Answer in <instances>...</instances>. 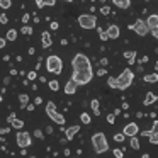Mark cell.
I'll return each mask as SVG.
<instances>
[{
  "instance_id": "cell-1",
  "label": "cell",
  "mask_w": 158,
  "mask_h": 158,
  "mask_svg": "<svg viewBox=\"0 0 158 158\" xmlns=\"http://www.w3.org/2000/svg\"><path fill=\"white\" fill-rule=\"evenodd\" d=\"M133 80H134V72L133 70H129V68L123 70V73L116 78V89L126 90L127 87L133 85Z\"/></svg>"
},
{
  "instance_id": "cell-2",
  "label": "cell",
  "mask_w": 158,
  "mask_h": 158,
  "mask_svg": "<svg viewBox=\"0 0 158 158\" xmlns=\"http://www.w3.org/2000/svg\"><path fill=\"white\" fill-rule=\"evenodd\" d=\"M92 146L95 150V153H106L109 150V143H107V138L104 133H95L92 134Z\"/></svg>"
},
{
  "instance_id": "cell-3",
  "label": "cell",
  "mask_w": 158,
  "mask_h": 158,
  "mask_svg": "<svg viewBox=\"0 0 158 158\" xmlns=\"http://www.w3.org/2000/svg\"><path fill=\"white\" fill-rule=\"evenodd\" d=\"M72 66L73 72H82V70H92V65H90V60L87 58L83 53H77L72 60Z\"/></svg>"
},
{
  "instance_id": "cell-4",
  "label": "cell",
  "mask_w": 158,
  "mask_h": 158,
  "mask_svg": "<svg viewBox=\"0 0 158 158\" xmlns=\"http://www.w3.org/2000/svg\"><path fill=\"white\" fill-rule=\"evenodd\" d=\"M46 70L49 73H55V75H60L63 72V60L56 55H51L46 58Z\"/></svg>"
},
{
  "instance_id": "cell-5",
  "label": "cell",
  "mask_w": 158,
  "mask_h": 158,
  "mask_svg": "<svg viewBox=\"0 0 158 158\" xmlns=\"http://www.w3.org/2000/svg\"><path fill=\"white\" fill-rule=\"evenodd\" d=\"M46 114H48V117L53 121V123L60 124V126H63V124H65V116H63V114H60L58 110H56L55 102H51V100L46 104Z\"/></svg>"
},
{
  "instance_id": "cell-6",
  "label": "cell",
  "mask_w": 158,
  "mask_h": 158,
  "mask_svg": "<svg viewBox=\"0 0 158 158\" xmlns=\"http://www.w3.org/2000/svg\"><path fill=\"white\" fill-rule=\"evenodd\" d=\"M94 78V70H82V72H73L72 80L77 85H87Z\"/></svg>"
},
{
  "instance_id": "cell-7",
  "label": "cell",
  "mask_w": 158,
  "mask_h": 158,
  "mask_svg": "<svg viewBox=\"0 0 158 158\" xmlns=\"http://www.w3.org/2000/svg\"><path fill=\"white\" fill-rule=\"evenodd\" d=\"M78 26L82 29H95L97 27V19L92 14H82L78 17Z\"/></svg>"
},
{
  "instance_id": "cell-8",
  "label": "cell",
  "mask_w": 158,
  "mask_h": 158,
  "mask_svg": "<svg viewBox=\"0 0 158 158\" xmlns=\"http://www.w3.org/2000/svg\"><path fill=\"white\" fill-rule=\"evenodd\" d=\"M144 22H146L148 31L151 32V36H153L155 39H158V15L156 14H151Z\"/></svg>"
},
{
  "instance_id": "cell-9",
  "label": "cell",
  "mask_w": 158,
  "mask_h": 158,
  "mask_svg": "<svg viewBox=\"0 0 158 158\" xmlns=\"http://www.w3.org/2000/svg\"><path fill=\"white\" fill-rule=\"evenodd\" d=\"M15 141H17L19 148H27V146H31L32 138H31V134H29L27 131H19L17 136H15Z\"/></svg>"
},
{
  "instance_id": "cell-10",
  "label": "cell",
  "mask_w": 158,
  "mask_h": 158,
  "mask_svg": "<svg viewBox=\"0 0 158 158\" xmlns=\"http://www.w3.org/2000/svg\"><path fill=\"white\" fill-rule=\"evenodd\" d=\"M127 27L129 29H133L134 32H136L138 36H146L148 32V26H146V22L143 21V19H138L136 22H134V24H131V26H127Z\"/></svg>"
},
{
  "instance_id": "cell-11",
  "label": "cell",
  "mask_w": 158,
  "mask_h": 158,
  "mask_svg": "<svg viewBox=\"0 0 158 158\" xmlns=\"http://www.w3.org/2000/svg\"><path fill=\"white\" fill-rule=\"evenodd\" d=\"M123 134L124 136H138L139 134V126H138L136 123H127L126 126H124V129H123Z\"/></svg>"
},
{
  "instance_id": "cell-12",
  "label": "cell",
  "mask_w": 158,
  "mask_h": 158,
  "mask_svg": "<svg viewBox=\"0 0 158 158\" xmlns=\"http://www.w3.org/2000/svg\"><path fill=\"white\" fill-rule=\"evenodd\" d=\"M106 34H107V38H109V39H117V38H119V36H121L119 26H116V24H110L109 27H107Z\"/></svg>"
},
{
  "instance_id": "cell-13",
  "label": "cell",
  "mask_w": 158,
  "mask_h": 158,
  "mask_svg": "<svg viewBox=\"0 0 158 158\" xmlns=\"http://www.w3.org/2000/svg\"><path fill=\"white\" fill-rule=\"evenodd\" d=\"M78 133H80V126H78V124L66 127V129H65V134H66L65 138H66V141H72V139H73V138H75Z\"/></svg>"
},
{
  "instance_id": "cell-14",
  "label": "cell",
  "mask_w": 158,
  "mask_h": 158,
  "mask_svg": "<svg viewBox=\"0 0 158 158\" xmlns=\"http://www.w3.org/2000/svg\"><path fill=\"white\" fill-rule=\"evenodd\" d=\"M41 44H43V48H49V46L53 44V38H51V32L49 31H43L41 32Z\"/></svg>"
},
{
  "instance_id": "cell-15",
  "label": "cell",
  "mask_w": 158,
  "mask_h": 158,
  "mask_svg": "<svg viewBox=\"0 0 158 158\" xmlns=\"http://www.w3.org/2000/svg\"><path fill=\"white\" fill-rule=\"evenodd\" d=\"M77 89H78V85H77L75 82H73L72 78L66 82V85H65V94H68V95H73V94L77 92Z\"/></svg>"
},
{
  "instance_id": "cell-16",
  "label": "cell",
  "mask_w": 158,
  "mask_h": 158,
  "mask_svg": "<svg viewBox=\"0 0 158 158\" xmlns=\"http://www.w3.org/2000/svg\"><path fill=\"white\" fill-rule=\"evenodd\" d=\"M156 94L155 92H146V97H144V100H143V106H151V104H155L156 102Z\"/></svg>"
},
{
  "instance_id": "cell-17",
  "label": "cell",
  "mask_w": 158,
  "mask_h": 158,
  "mask_svg": "<svg viewBox=\"0 0 158 158\" xmlns=\"http://www.w3.org/2000/svg\"><path fill=\"white\" fill-rule=\"evenodd\" d=\"M90 107H92V112L94 116H100V102L97 99H94L92 102H90Z\"/></svg>"
},
{
  "instance_id": "cell-18",
  "label": "cell",
  "mask_w": 158,
  "mask_h": 158,
  "mask_svg": "<svg viewBox=\"0 0 158 158\" xmlns=\"http://www.w3.org/2000/svg\"><path fill=\"white\" fill-rule=\"evenodd\" d=\"M112 2L119 9H129V5H131V0H112Z\"/></svg>"
},
{
  "instance_id": "cell-19",
  "label": "cell",
  "mask_w": 158,
  "mask_h": 158,
  "mask_svg": "<svg viewBox=\"0 0 158 158\" xmlns=\"http://www.w3.org/2000/svg\"><path fill=\"white\" fill-rule=\"evenodd\" d=\"M124 58L127 60L129 65H134V61H136V51H126L124 53Z\"/></svg>"
},
{
  "instance_id": "cell-20",
  "label": "cell",
  "mask_w": 158,
  "mask_h": 158,
  "mask_svg": "<svg viewBox=\"0 0 158 158\" xmlns=\"http://www.w3.org/2000/svg\"><path fill=\"white\" fill-rule=\"evenodd\" d=\"M144 82L146 83H156L158 82V75H156V72L155 73H150V75H144Z\"/></svg>"
},
{
  "instance_id": "cell-21",
  "label": "cell",
  "mask_w": 158,
  "mask_h": 158,
  "mask_svg": "<svg viewBox=\"0 0 158 158\" xmlns=\"http://www.w3.org/2000/svg\"><path fill=\"white\" fill-rule=\"evenodd\" d=\"M10 126L14 127V129L21 131L22 127H24V121H22V119H17V117H15V119H14V121H12V123H10Z\"/></svg>"
},
{
  "instance_id": "cell-22",
  "label": "cell",
  "mask_w": 158,
  "mask_h": 158,
  "mask_svg": "<svg viewBox=\"0 0 158 158\" xmlns=\"http://www.w3.org/2000/svg\"><path fill=\"white\" fill-rule=\"evenodd\" d=\"M5 39H7V41H15V39H17V31H15V29H9Z\"/></svg>"
},
{
  "instance_id": "cell-23",
  "label": "cell",
  "mask_w": 158,
  "mask_h": 158,
  "mask_svg": "<svg viewBox=\"0 0 158 158\" xmlns=\"http://www.w3.org/2000/svg\"><path fill=\"white\" fill-rule=\"evenodd\" d=\"M19 102H21V106L26 109V106L29 104V95L27 94H19Z\"/></svg>"
},
{
  "instance_id": "cell-24",
  "label": "cell",
  "mask_w": 158,
  "mask_h": 158,
  "mask_svg": "<svg viewBox=\"0 0 158 158\" xmlns=\"http://www.w3.org/2000/svg\"><path fill=\"white\" fill-rule=\"evenodd\" d=\"M48 87L53 90V92H58V89H60V82H58V80H49V82H48Z\"/></svg>"
},
{
  "instance_id": "cell-25",
  "label": "cell",
  "mask_w": 158,
  "mask_h": 158,
  "mask_svg": "<svg viewBox=\"0 0 158 158\" xmlns=\"http://www.w3.org/2000/svg\"><path fill=\"white\" fill-rule=\"evenodd\" d=\"M131 148L133 150H139V139H138V136H131Z\"/></svg>"
},
{
  "instance_id": "cell-26",
  "label": "cell",
  "mask_w": 158,
  "mask_h": 158,
  "mask_svg": "<svg viewBox=\"0 0 158 158\" xmlns=\"http://www.w3.org/2000/svg\"><path fill=\"white\" fill-rule=\"evenodd\" d=\"M148 139H150L151 144H156V143H158V133H156V131L150 133V134H148Z\"/></svg>"
},
{
  "instance_id": "cell-27",
  "label": "cell",
  "mask_w": 158,
  "mask_h": 158,
  "mask_svg": "<svg viewBox=\"0 0 158 158\" xmlns=\"http://www.w3.org/2000/svg\"><path fill=\"white\" fill-rule=\"evenodd\" d=\"M80 119H82L83 124H90V123H92V117H90V114H87V112H82Z\"/></svg>"
},
{
  "instance_id": "cell-28",
  "label": "cell",
  "mask_w": 158,
  "mask_h": 158,
  "mask_svg": "<svg viewBox=\"0 0 158 158\" xmlns=\"http://www.w3.org/2000/svg\"><path fill=\"white\" fill-rule=\"evenodd\" d=\"M10 5H12V0H0V9L7 10V9H10Z\"/></svg>"
},
{
  "instance_id": "cell-29",
  "label": "cell",
  "mask_w": 158,
  "mask_h": 158,
  "mask_svg": "<svg viewBox=\"0 0 158 158\" xmlns=\"http://www.w3.org/2000/svg\"><path fill=\"white\" fill-rule=\"evenodd\" d=\"M21 32H22V34H26V36H31L32 34V27H31V26H22Z\"/></svg>"
},
{
  "instance_id": "cell-30",
  "label": "cell",
  "mask_w": 158,
  "mask_h": 158,
  "mask_svg": "<svg viewBox=\"0 0 158 158\" xmlns=\"http://www.w3.org/2000/svg\"><path fill=\"white\" fill-rule=\"evenodd\" d=\"M124 139H126V136H124L123 133H117V134H114V141H116V143H123Z\"/></svg>"
},
{
  "instance_id": "cell-31",
  "label": "cell",
  "mask_w": 158,
  "mask_h": 158,
  "mask_svg": "<svg viewBox=\"0 0 158 158\" xmlns=\"http://www.w3.org/2000/svg\"><path fill=\"white\" fill-rule=\"evenodd\" d=\"M114 156H116V158H123L124 156V151L121 150V148H114Z\"/></svg>"
},
{
  "instance_id": "cell-32",
  "label": "cell",
  "mask_w": 158,
  "mask_h": 158,
  "mask_svg": "<svg viewBox=\"0 0 158 158\" xmlns=\"http://www.w3.org/2000/svg\"><path fill=\"white\" fill-rule=\"evenodd\" d=\"M97 32H99V36H100V39H102V41H107V34H106V31H102V29L100 27H97Z\"/></svg>"
},
{
  "instance_id": "cell-33",
  "label": "cell",
  "mask_w": 158,
  "mask_h": 158,
  "mask_svg": "<svg viewBox=\"0 0 158 158\" xmlns=\"http://www.w3.org/2000/svg\"><path fill=\"white\" fill-rule=\"evenodd\" d=\"M107 85H109L110 89H116V78H114V77H109V78H107Z\"/></svg>"
},
{
  "instance_id": "cell-34",
  "label": "cell",
  "mask_w": 158,
  "mask_h": 158,
  "mask_svg": "<svg viewBox=\"0 0 158 158\" xmlns=\"http://www.w3.org/2000/svg\"><path fill=\"white\" fill-rule=\"evenodd\" d=\"M100 14L109 15V14H110V7H109V5H104V7H100Z\"/></svg>"
},
{
  "instance_id": "cell-35",
  "label": "cell",
  "mask_w": 158,
  "mask_h": 158,
  "mask_svg": "<svg viewBox=\"0 0 158 158\" xmlns=\"http://www.w3.org/2000/svg\"><path fill=\"white\" fill-rule=\"evenodd\" d=\"M26 75H27V80H36V78H38V73H36V70H32V72L26 73Z\"/></svg>"
},
{
  "instance_id": "cell-36",
  "label": "cell",
  "mask_w": 158,
  "mask_h": 158,
  "mask_svg": "<svg viewBox=\"0 0 158 158\" xmlns=\"http://www.w3.org/2000/svg\"><path fill=\"white\" fill-rule=\"evenodd\" d=\"M34 136L38 138V139H43V138H44V134H43L41 129H36V131H34Z\"/></svg>"
},
{
  "instance_id": "cell-37",
  "label": "cell",
  "mask_w": 158,
  "mask_h": 158,
  "mask_svg": "<svg viewBox=\"0 0 158 158\" xmlns=\"http://www.w3.org/2000/svg\"><path fill=\"white\" fill-rule=\"evenodd\" d=\"M114 121H116V116H114V114H107V123L114 124Z\"/></svg>"
},
{
  "instance_id": "cell-38",
  "label": "cell",
  "mask_w": 158,
  "mask_h": 158,
  "mask_svg": "<svg viewBox=\"0 0 158 158\" xmlns=\"http://www.w3.org/2000/svg\"><path fill=\"white\" fill-rule=\"evenodd\" d=\"M49 27H51V31H56V29L60 27V24L56 21H51V24H49Z\"/></svg>"
},
{
  "instance_id": "cell-39",
  "label": "cell",
  "mask_w": 158,
  "mask_h": 158,
  "mask_svg": "<svg viewBox=\"0 0 158 158\" xmlns=\"http://www.w3.org/2000/svg\"><path fill=\"white\" fill-rule=\"evenodd\" d=\"M44 5H49V7H55L56 0H44Z\"/></svg>"
},
{
  "instance_id": "cell-40",
  "label": "cell",
  "mask_w": 158,
  "mask_h": 158,
  "mask_svg": "<svg viewBox=\"0 0 158 158\" xmlns=\"http://www.w3.org/2000/svg\"><path fill=\"white\" fill-rule=\"evenodd\" d=\"M0 22H2V24H7V22H9V17H7L5 14H2V15H0Z\"/></svg>"
},
{
  "instance_id": "cell-41",
  "label": "cell",
  "mask_w": 158,
  "mask_h": 158,
  "mask_svg": "<svg viewBox=\"0 0 158 158\" xmlns=\"http://www.w3.org/2000/svg\"><path fill=\"white\" fill-rule=\"evenodd\" d=\"M29 17H31L29 14H24V15H22V24H27V22H29Z\"/></svg>"
},
{
  "instance_id": "cell-42",
  "label": "cell",
  "mask_w": 158,
  "mask_h": 158,
  "mask_svg": "<svg viewBox=\"0 0 158 158\" xmlns=\"http://www.w3.org/2000/svg\"><path fill=\"white\" fill-rule=\"evenodd\" d=\"M14 119H15V114H14V112H10V114H9V117H7V123L10 124V123H12V121H14Z\"/></svg>"
},
{
  "instance_id": "cell-43",
  "label": "cell",
  "mask_w": 158,
  "mask_h": 158,
  "mask_svg": "<svg viewBox=\"0 0 158 158\" xmlns=\"http://www.w3.org/2000/svg\"><path fill=\"white\" fill-rule=\"evenodd\" d=\"M5 44H7V39H5V38H0V49L5 48Z\"/></svg>"
},
{
  "instance_id": "cell-44",
  "label": "cell",
  "mask_w": 158,
  "mask_h": 158,
  "mask_svg": "<svg viewBox=\"0 0 158 158\" xmlns=\"http://www.w3.org/2000/svg\"><path fill=\"white\" fill-rule=\"evenodd\" d=\"M36 5H38V9H43L44 7V0H36Z\"/></svg>"
},
{
  "instance_id": "cell-45",
  "label": "cell",
  "mask_w": 158,
  "mask_h": 158,
  "mask_svg": "<svg viewBox=\"0 0 158 158\" xmlns=\"http://www.w3.org/2000/svg\"><path fill=\"white\" fill-rule=\"evenodd\" d=\"M106 73H107V70H106V68H99V72H97V75H99V77H104Z\"/></svg>"
},
{
  "instance_id": "cell-46",
  "label": "cell",
  "mask_w": 158,
  "mask_h": 158,
  "mask_svg": "<svg viewBox=\"0 0 158 158\" xmlns=\"http://www.w3.org/2000/svg\"><path fill=\"white\" fill-rule=\"evenodd\" d=\"M100 65H102V66H107V65H109V60H107V58H102V60H100Z\"/></svg>"
},
{
  "instance_id": "cell-47",
  "label": "cell",
  "mask_w": 158,
  "mask_h": 158,
  "mask_svg": "<svg viewBox=\"0 0 158 158\" xmlns=\"http://www.w3.org/2000/svg\"><path fill=\"white\" fill-rule=\"evenodd\" d=\"M39 104H43V99H41V97H36V99H34V106H39Z\"/></svg>"
},
{
  "instance_id": "cell-48",
  "label": "cell",
  "mask_w": 158,
  "mask_h": 158,
  "mask_svg": "<svg viewBox=\"0 0 158 158\" xmlns=\"http://www.w3.org/2000/svg\"><path fill=\"white\" fill-rule=\"evenodd\" d=\"M9 131H10L9 127H0V134H7Z\"/></svg>"
},
{
  "instance_id": "cell-49",
  "label": "cell",
  "mask_w": 158,
  "mask_h": 158,
  "mask_svg": "<svg viewBox=\"0 0 158 158\" xmlns=\"http://www.w3.org/2000/svg\"><path fill=\"white\" fill-rule=\"evenodd\" d=\"M26 109H27V110H34L36 106H34V104H27V106H26Z\"/></svg>"
},
{
  "instance_id": "cell-50",
  "label": "cell",
  "mask_w": 158,
  "mask_h": 158,
  "mask_svg": "<svg viewBox=\"0 0 158 158\" xmlns=\"http://www.w3.org/2000/svg\"><path fill=\"white\" fill-rule=\"evenodd\" d=\"M46 133L51 134V133H53V127H51V126H48V127H46Z\"/></svg>"
},
{
  "instance_id": "cell-51",
  "label": "cell",
  "mask_w": 158,
  "mask_h": 158,
  "mask_svg": "<svg viewBox=\"0 0 158 158\" xmlns=\"http://www.w3.org/2000/svg\"><path fill=\"white\" fill-rule=\"evenodd\" d=\"M143 158H150V155H148V153H144V155H143Z\"/></svg>"
},
{
  "instance_id": "cell-52",
  "label": "cell",
  "mask_w": 158,
  "mask_h": 158,
  "mask_svg": "<svg viewBox=\"0 0 158 158\" xmlns=\"http://www.w3.org/2000/svg\"><path fill=\"white\" fill-rule=\"evenodd\" d=\"M0 102H2V94H0Z\"/></svg>"
},
{
  "instance_id": "cell-53",
  "label": "cell",
  "mask_w": 158,
  "mask_h": 158,
  "mask_svg": "<svg viewBox=\"0 0 158 158\" xmlns=\"http://www.w3.org/2000/svg\"><path fill=\"white\" fill-rule=\"evenodd\" d=\"M65 2H73V0H65Z\"/></svg>"
},
{
  "instance_id": "cell-54",
  "label": "cell",
  "mask_w": 158,
  "mask_h": 158,
  "mask_svg": "<svg viewBox=\"0 0 158 158\" xmlns=\"http://www.w3.org/2000/svg\"><path fill=\"white\" fill-rule=\"evenodd\" d=\"M29 158H36V156H29Z\"/></svg>"
},
{
  "instance_id": "cell-55",
  "label": "cell",
  "mask_w": 158,
  "mask_h": 158,
  "mask_svg": "<svg viewBox=\"0 0 158 158\" xmlns=\"http://www.w3.org/2000/svg\"><path fill=\"white\" fill-rule=\"evenodd\" d=\"M92 2H94V0H92Z\"/></svg>"
}]
</instances>
